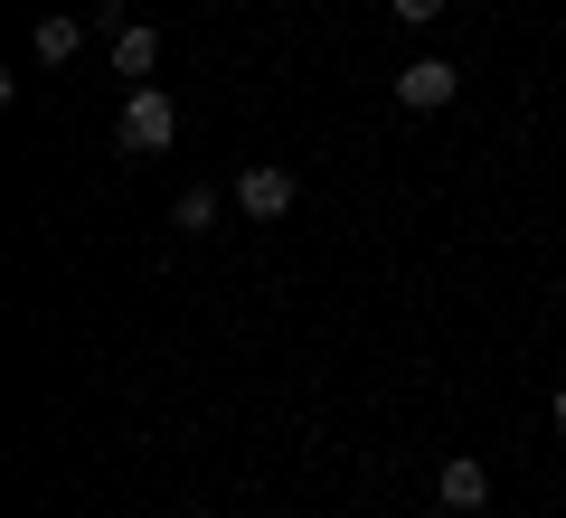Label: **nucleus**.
I'll list each match as a JSON object with an SVG mask.
<instances>
[{"instance_id":"nucleus-1","label":"nucleus","mask_w":566,"mask_h":518,"mask_svg":"<svg viewBox=\"0 0 566 518\" xmlns=\"http://www.w3.org/2000/svg\"><path fill=\"white\" fill-rule=\"evenodd\" d=\"M114 133H123V151H133V160H151V151H170V141H180V104H170L161 85H133Z\"/></svg>"},{"instance_id":"nucleus-2","label":"nucleus","mask_w":566,"mask_h":518,"mask_svg":"<svg viewBox=\"0 0 566 518\" xmlns=\"http://www.w3.org/2000/svg\"><path fill=\"white\" fill-rule=\"evenodd\" d=\"M453 85H463V76H453L444 57H416V66H397V104H406V114H444V104H453Z\"/></svg>"},{"instance_id":"nucleus-3","label":"nucleus","mask_w":566,"mask_h":518,"mask_svg":"<svg viewBox=\"0 0 566 518\" xmlns=\"http://www.w3.org/2000/svg\"><path fill=\"white\" fill-rule=\"evenodd\" d=\"M293 199H303V189H293V170H274V160H255V170L237 180V208H245V218H283Z\"/></svg>"},{"instance_id":"nucleus-4","label":"nucleus","mask_w":566,"mask_h":518,"mask_svg":"<svg viewBox=\"0 0 566 518\" xmlns=\"http://www.w3.org/2000/svg\"><path fill=\"white\" fill-rule=\"evenodd\" d=\"M434 499H444L453 518H472V509H482V499H491V472H482V462H472V453H453L444 472H434Z\"/></svg>"},{"instance_id":"nucleus-5","label":"nucleus","mask_w":566,"mask_h":518,"mask_svg":"<svg viewBox=\"0 0 566 518\" xmlns=\"http://www.w3.org/2000/svg\"><path fill=\"white\" fill-rule=\"evenodd\" d=\"M151 66H161V29L123 20V29H114V76H151Z\"/></svg>"},{"instance_id":"nucleus-6","label":"nucleus","mask_w":566,"mask_h":518,"mask_svg":"<svg viewBox=\"0 0 566 518\" xmlns=\"http://www.w3.org/2000/svg\"><path fill=\"white\" fill-rule=\"evenodd\" d=\"M170 226H180V236H208V226H218V199H208V189H180V208H170Z\"/></svg>"},{"instance_id":"nucleus-7","label":"nucleus","mask_w":566,"mask_h":518,"mask_svg":"<svg viewBox=\"0 0 566 518\" xmlns=\"http://www.w3.org/2000/svg\"><path fill=\"white\" fill-rule=\"evenodd\" d=\"M76 39H85L76 20H39V57H48V66H66V57H76Z\"/></svg>"},{"instance_id":"nucleus-8","label":"nucleus","mask_w":566,"mask_h":518,"mask_svg":"<svg viewBox=\"0 0 566 518\" xmlns=\"http://www.w3.org/2000/svg\"><path fill=\"white\" fill-rule=\"evenodd\" d=\"M397 20L406 29H434V20H444V0H397Z\"/></svg>"},{"instance_id":"nucleus-9","label":"nucleus","mask_w":566,"mask_h":518,"mask_svg":"<svg viewBox=\"0 0 566 518\" xmlns=\"http://www.w3.org/2000/svg\"><path fill=\"white\" fill-rule=\"evenodd\" d=\"M547 415H557V434H566V387H557V405H547Z\"/></svg>"}]
</instances>
